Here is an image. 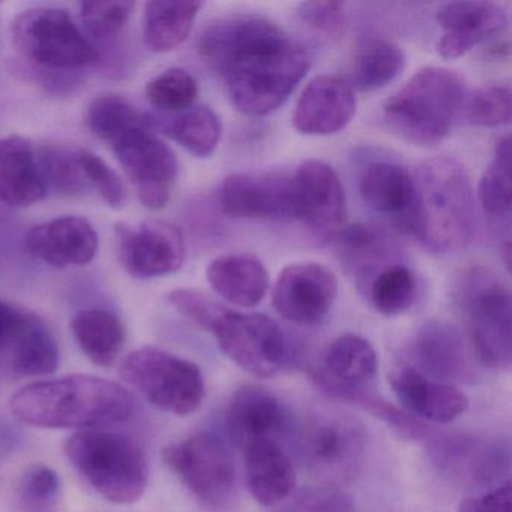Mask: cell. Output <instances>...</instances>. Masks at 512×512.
I'll list each match as a JSON object with an SVG mask.
<instances>
[{"label": "cell", "instance_id": "obj_1", "mask_svg": "<svg viewBox=\"0 0 512 512\" xmlns=\"http://www.w3.org/2000/svg\"><path fill=\"white\" fill-rule=\"evenodd\" d=\"M199 53L226 86L238 112L265 116L277 110L310 70L311 58L271 20L233 16L212 23Z\"/></svg>", "mask_w": 512, "mask_h": 512}, {"label": "cell", "instance_id": "obj_2", "mask_svg": "<svg viewBox=\"0 0 512 512\" xmlns=\"http://www.w3.org/2000/svg\"><path fill=\"white\" fill-rule=\"evenodd\" d=\"M133 395L112 380L88 374L26 385L11 398V412L43 428H92L122 424L133 415Z\"/></svg>", "mask_w": 512, "mask_h": 512}, {"label": "cell", "instance_id": "obj_3", "mask_svg": "<svg viewBox=\"0 0 512 512\" xmlns=\"http://www.w3.org/2000/svg\"><path fill=\"white\" fill-rule=\"evenodd\" d=\"M169 301L182 316L214 334L221 352L247 373L268 379L286 364L289 343L271 317L229 310L188 289L170 293Z\"/></svg>", "mask_w": 512, "mask_h": 512}, {"label": "cell", "instance_id": "obj_4", "mask_svg": "<svg viewBox=\"0 0 512 512\" xmlns=\"http://www.w3.org/2000/svg\"><path fill=\"white\" fill-rule=\"evenodd\" d=\"M413 230L437 254L467 248L476 233L475 197L464 167L454 158L425 161L415 178Z\"/></svg>", "mask_w": 512, "mask_h": 512}, {"label": "cell", "instance_id": "obj_5", "mask_svg": "<svg viewBox=\"0 0 512 512\" xmlns=\"http://www.w3.org/2000/svg\"><path fill=\"white\" fill-rule=\"evenodd\" d=\"M466 82L457 71L427 67L386 101L383 116L397 136L416 146H436L466 109Z\"/></svg>", "mask_w": 512, "mask_h": 512}, {"label": "cell", "instance_id": "obj_6", "mask_svg": "<svg viewBox=\"0 0 512 512\" xmlns=\"http://www.w3.org/2000/svg\"><path fill=\"white\" fill-rule=\"evenodd\" d=\"M65 452L89 485L109 502L130 505L145 493L148 461L142 448L125 434L79 431L68 439Z\"/></svg>", "mask_w": 512, "mask_h": 512}, {"label": "cell", "instance_id": "obj_7", "mask_svg": "<svg viewBox=\"0 0 512 512\" xmlns=\"http://www.w3.org/2000/svg\"><path fill=\"white\" fill-rule=\"evenodd\" d=\"M457 301L478 361L493 370H508L512 362V298L505 281L484 266L467 269L458 280Z\"/></svg>", "mask_w": 512, "mask_h": 512}, {"label": "cell", "instance_id": "obj_8", "mask_svg": "<svg viewBox=\"0 0 512 512\" xmlns=\"http://www.w3.org/2000/svg\"><path fill=\"white\" fill-rule=\"evenodd\" d=\"M121 376L154 406L175 415H191L205 398L202 370L157 347L130 353L122 364Z\"/></svg>", "mask_w": 512, "mask_h": 512}, {"label": "cell", "instance_id": "obj_9", "mask_svg": "<svg viewBox=\"0 0 512 512\" xmlns=\"http://www.w3.org/2000/svg\"><path fill=\"white\" fill-rule=\"evenodd\" d=\"M301 454L305 466L326 485L346 484L358 475L364 460V425L340 410H319L302 427Z\"/></svg>", "mask_w": 512, "mask_h": 512}, {"label": "cell", "instance_id": "obj_10", "mask_svg": "<svg viewBox=\"0 0 512 512\" xmlns=\"http://www.w3.org/2000/svg\"><path fill=\"white\" fill-rule=\"evenodd\" d=\"M13 40L23 58L53 71L80 70L100 59L68 11L35 8L17 17Z\"/></svg>", "mask_w": 512, "mask_h": 512}, {"label": "cell", "instance_id": "obj_11", "mask_svg": "<svg viewBox=\"0 0 512 512\" xmlns=\"http://www.w3.org/2000/svg\"><path fill=\"white\" fill-rule=\"evenodd\" d=\"M163 460L205 508L224 511L235 499V461L214 434H194L172 443L164 448Z\"/></svg>", "mask_w": 512, "mask_h": 512}, {"label": "cell", "instance_id": "obj_12", "mask_svg": "<svg viewBox=\"0 0 512 512\" xmlns=\"http://www.w3.org/2000/svg\"><path fill=\"white\" fill-rule=\"evenodd\" d=\"M110 145L143 206L164 208L172 197L179 164L173 149L154 133L152 122L125 131Z\"/></svg>", "mask_w": 512, "mask_h": 512}, {"label": "cell", "instance_id": "obj_13", "mask_svg": "<svg viewBox=\"0 0 512 512\" xmlns=\"http://www.w3.org/2000/svg\"><path fill=\"white\" fill-rule=\"evenodd\" d=\"M115 239L119 262L133 277H164L184 263V236L166 221L116 224Z\"/></svg>", "mask_w": 512, "mask_h": 512}, {"label": "cell", "instance_id": "obj_14", "mask_svg": "<svg viewBox=\"0 0 512 512\" xmlns=\"http://www.w3.org/2000/svg\"><path fill=\"white\" fill-rule=\"evenodd\" d=\"M338 281L320 263H296L283 269L272 290L275 310L283 319L302 326L323 322L335 298Z\"/></svg>", "mask_w": 512, "mask_h": 512}, {"label": "cell", "instance_id": "obj_15", "mask_svg": "<svg viewBox=\"0 0 512 512\" xmlns=\"http://www.w3.org/2000/svg\"><path fill=\"white\" fill-rule=\"evenodd\" d=\"M293 182L296 218L320 241L337 238L346 217V194L335 170L323 161H305Z\"/></svg>", "mask_w": 512, "mask_h": 512}, {"label": "cell", "instance_id": "obj_16", "mask_svg": "<svg viewBox=\"0 0 512 512\" xmlns=\"http://www.w3.org/2000/svg\"><path fill=\"white\" fill-rule=\"evenodd\" d=\"M220 206L224 214L242 220L296 218L293 178L283 175L233 173L221 184Z\"/></svg>", "mask_w": 512, "mask_h": 512}, {"label": "cell", "instance_id": "obj_17", "mask_svg": "<svg viewBox=\"0 0 512 512\" xmlns=\"http://www.w3.org/2000/svg\"><path fill=\"white\" fill-rule=\"evenodd\" d=\"M410 367L437 382L454 385L472 379L473 368L463 335L443 320L425 322L410 344Z\"/></svg>", "mask_w": 512, "mask_h": 512}, {"label": "cell", "instance_id": "obj_18", "mask_svg": "<svg viewBox=\"0 0 512 512\" xmlns=\"http://www.w3.org/2000/svg\"><path fill=\"white\" fill-rule=\"evenodd\" d=\"M437 23L442 29L437 52L443 59H457L502 34L508 26V14L494 2H452L440 8Z\"/></svg>", "mask_w": 512, "mask_h": 512}, {"label": "cell", "instance_id": "obj_19", "mask_svg": "<svg viewBox=\"0 0 512 512\" xmlns=\"http://www.w3.org/2000/svg\"><path fill=\"white\" fill-rule=\"evenodd\" d=\"M355 112L353 86L340 77L320 76L302 92L292 122L305 136H331L343 130Z\"/></svg>", "mask_w": 512, "mask_h": 512}, {"label": "cell", "instance_id": "obj_20", "mask_svg": "<svg viewBox=\"0 0 512 512\" xmlns=\"http://www.w3.org/2000/svg\"><path fill=\"white\" fill-rule=\"evenodd\" d=\"M25 245L35 259L65 269L92 262L98 253V236L85 218L59 217L31 229Z\"/></svg>", "mask_w": 512, "mask_h": 512}, {"label": "cell", "instance_id": "obj_21", "mask_svg": "<svg viewBox=\"0 0 512 512\" xmlns=\"http://www.w3.org/2000/svg\"><path fill=\"white\" fill-rule=\"evenodd\" d=\"M227 428L235 445L244 451L256 443L278 442L289 428V415L268 389L245 386L230 401Z\"/></svg>", "mask_w": 512, "mask_h": 512}, {"label": "cell", "instance_id": "obj_22", "mask_svg": "<svg viewBox=\"0 0 512 512\" xmlns=\"http://www.w3.org/2000/svg\"><path fill=\"white\" fill-rule=\"evenodd\" d=\"M389 382L409 413L436 424L455 421L469 407V398L460 388L430 379L410 365L397 368Z\"/></svg>", "mask_w": 512, "mask_h": 512}, {"label": "cell", "instance_id": "obj_23", "mask_svg": "<svg viewBox=\"0 0 512 512\" xmlns=\"http://www.w3.org/2000/svg\"><path fill=\"white\" fill-rule=\"evenodd\" d=\"M377 373V355L370 341L361 335L335 338L323 356V365L313 377L323 389L340 397L347 391L367 389Z\"/></svg>", "mask_w": 512, "mask_h": 512}, {"label": "cell", "instance_id": "obj_24", "mask_svg": "<svg viewBox=\"0 0 512 512\" xmlns=\"http://www.w3.org/2000/svg\"><path fill=\"white\" fill-rule=\"evenodd\" d=\"M47 194V182L34 145L23 137L0 140V202L25 208Z\"/></svg>", "mask_w": 512, "mask_h": 512}, {"label": "cell", "instance_id": "obj_25", "mask_svg": "<svg viewBox=\"0 0 512 512\" xmlns=\"http://www.w3.org/2000/svg\"><path fill=\"white\" fill-rule=\"evenodd\" d=\"M362 199L377 214L395 217L412 232L415 220V179L406 167L380 161L370 164L359 181Z\"/></svg>", "mask_w": 512, "mask_h": 512}, {"label": "cell", "instance_id": "obj_26", "mask_svg": "<svg viewBox=\"0 0 512 512\" xmlns=\"http://www.w3.org/2000/svg\"><path fill=\"white\" fill-rule=\"evenodd\" d=\"M245 472L251 496L263 506H275L296 487V473L280 442H262L244 451Z\"/></svg>", "mask_w": 512, "mask_h": 512}, {"label": "cell", "instance_id": "obj_27", "mask_svg": "<svg viewBox=\"0 0 512 512\" xmlns=\"http://www.w3.org/2000/svg\"><path fill=\"white\" fill-rule=\"evenodd\" d=\"M206 278L221 298L242 308L259 305L269 289L265 265L250 254L217 257L209 263Z\"/></svg>", "mask_w": 512, "mask_h": 512}, {"label": "cell", "instance_id": "obj_28", "mask_svg": "<svg viewBox=\"0 0 512 512\" xmlns=\"http://www.w3.org/2000/svg\"><path fill=\"white\" fill-rule=\"evenodd\" d=\"M59 367V347L49 326L31 313L22 322L8 347L5 371L17 376H46Z\"/></svg>", "mask_w": 512, "mask_h": 512}, {"label": "cell", "instance_id": "obj_29", "mask_svg": "<svg viewBox=\"0 0 512 512\" xmlns=\"http://www.w3.org/2000/svg\"><path fill=\"white\" fill-rule=\"evenodd\" d=\"M71 331L83 353L100 367H110L124 347V323L112 311H80L71 320Z\"/></svg>", "mask_w": 512, "mask_h": 512}, {"label": "cell", "instance_id": "obj_30", "mask_svg": "<svg viewBox=\"0 0 512 512\" xmlns=\"http://www.w3.org/2000/svg\"><path fill=\"white\" fill-rule=\"evenodd\" d=\"M202 2H149L145 7L143 32L149 49L169 53L190 37L194 20L202 10Z\"/></svg>", "mask_w": 512, "mask_h": 512}, {"label": "cell", "instance_id": "obj_31", "mask_svg": "<svg viewBox=\"0 0 512 512\" xmlns=\"http://www.w3.org/2000/svg\"><path fill=\"white\" fill-rule=\"evenodd\" d=\"M433 451L440 469L472 482H490L499 464L496 455L472 437H445L437 440Z\"/></svg>", "mask_w": 512, "mask_h": 512}, {"label": "cell", "instance_id": "obj_32", "mask_svg": "<svg viewBox=\"0 0 512 512\" xmlns=\"http://www.w3.org/2000/svg\"><path fill=\"white\" fill-rule=\"evenodd\" d=\"M406 67V56L389 41L374 40L362 47L355 59L353 86L362 92H373L394 82Z\"/></svg>", "mask_w": 512, "mask_h": 512}, {"label": "cell", "instance_id": "obj_33", "mask_svg": "<svg viewBox=\"0 0 512 512\" xmlns=\"http://www.w3.org/2000/svg\"><path fill=\"white\" fill-rule=\"evenodd\" d=\"M368 299L377 313L397 317L415 304L418 284L415 275L403 263L380 269L367 286Z\"/></svg>", "mask_w": 512, "mask_h": 512}, {"label": "cell", "instance_id": "obj_34", "mask_svg": "<svg viewBox=\"0 0 512 512\" xmlns=\"http://www.w3.org/2000/svg\"><path fill=\"white\" fill-rule=\"evenodd\" d=\"M512 146L511 137L497 142L493 161L479 182L478 197L488 217L503 220L511 214L512 202Z\"/></svg>", "mask_w": 512, "mask_h": 512}, {"label": "cell", "instance_id": "obj_35", "mask_svg": "<svg viewBox=\"0 0 512 512\" xmlns=\"http://www.w3.org/2000/svg\"><path fill=\"white\" fill-rule=\"evenodd\" d=\"M169 134L194 157L209 158L220 143V118L209 107H196L175 119Z\"/></svg>", "mask_w": 512, "mask_h": 512}, {"label": "cell", "instance_id": "obj_36", "mask_svg": "<svg viewBox=\"0 0 512 512\" xmlns=\"http://www.w3.org/2000/svg\"><path fill=\"white\" fill-rule=\"evenodd\" d=\"M86 119L92 133L109 143L125 131L148 121L145 115L118 95L95 98L89 106Z\"/></svg>", "mask_w": 512, "mask_h": 512}, {"label": "cell", "instance_id": "obj_37", "mask_svg": "<svg viewBox=\"0 0 512 512\" xmlns=\"http://www.w3.org/2000/svg\"><path fill=\"white\" fill-rule=\"evenodd\" d=\"M337 238L344 259L353 268H358L356 272L362 278L364 275L373 274L374 271L379 272L377 262L385 259V253H389L385 239L376 230L364 224H353L341 229Z\"/></svg>", "mask_w": 512, "mask_h": 512}, {"label": "cell", "instance_id": "obj_38", "mask_svg": "<svg viewBox=\"0 0 512 512\" xmlns=\"http://www.w3.org/2000/svg\"><path fill=\"white\" fill-rule=\"evenodd\" d=\"M146 95L155 109L182 112L196 101L199 85L188 71L170 68L149 82Z\"/></svg>", "mask_w": 512, "mask_h": 512}, {"label": "cell", "instance_id": "obj_39", "mask_svg": "<svg viewBox=\"0 0 512 512\" xmlns=\"http://www.w3.org/2000/svg\"><path fill=\"white\" fill-rule=\"evenodd\" d=\"M61 481L58 473L46 466H35L23 475L17 491L20 512H55Z\"/></svg>", "mask_w": 512, "mask_h": 512}, {"label": "cell", "instance_id": "obj_40", "mask_svg": "<svg viewBox=\"0 0 512 512\" xmlns=\"http://www.w3.org/2000/svg\"><path fill=\"white\" fill-rule=\"evenodd\" d=\"M467 118L476 127H500L511 122L512 94L509 86L488 85L467 100Z\"/></svg>", "mask_w": 512, "mask_h": 512}, {"label": "cell", "instance_id": "obj_41", "mask_svg": "<svg viewBox=\"0 0 512 512\" xmlns=\"http://www.w3.org/2000/svg\"><path fill=\"white\" fill-rule=\"evenodd\" d=\"M41 169L47 184L62 193L76 194L86 188V179L80 167L77 151L64 148H46L41 154Z\"/></svg>", "mask_w": 512, "mask_h": 512}, {"label": "cell", "instance_id": "obj_42", "mask_svg": "<svg viewBox=\"0 0 512 512\" xmlns=\"http://www.w3.org/2000/svg\"><path fill=\"white\" fill-rule=\"evenodd\" d=\"M136 5L133 2H83L80 17L94 37L106 40L115 37L127 25Z\"/></svg>", "mask_w": 512, "mask_h": 512}, {"label": "cell", "instance_id": "obj_43", "mask_svg": "<svg viewBox=\"0 0 512 512\" xmlns=\"http://www.w3.org/2000/svg\"><path fill=\"white\" fill-rule=\"evenodd\" d=\"M77 157H79L86 184L92 185L110 208L121 209L127 194L118 173L110 169L106 161L91 152L77 151Z\"/></svg>", "mask_w": 512, "mask_h": 512}, {"label": "cell", "instance_id": "obj_44", "mask_svg": "<svg viewBox=\"0 0 512 512\" xmlns=\"http://www.w3.org/2000/svg\"><path fill=\"white\" fill-rule=\"evenodd\" d=\"M296 14L305 25L328 37L343 34L346 7L341 2H302L296 8Z\"/></svg>", "mask_w": 512, "mask_h": 512}, {"label": "cell", "instance_id": "obj_45", "mask_svg": "<svg viewBox=\"0 0 512 512\" xmlns=\"http://www.w3.org/2000/svg\"><path fill=\"white\" fill-rule=\"evenodd\" d=\"M299 505L304 512H359L353 497L334 485L305 491Z\"/></svg>", "mask_w": 512, "mask_h": 512}, {"label": "cell", "instance_id": "obj_46", "mask_svg": "<svg viewBox=\"0 0 512 512\" xmlns=\"http://www.w3.org/2000/svg\"><path fill=\"white\" fill-rule=\"evenodd\" d=\"M458 512H512L511 481L502 482L484 496L463 500Z\"/></svg>", "mask_w": 512, "mask_h": 512}, {"label": "cell", "instance_id": "obj_47", "mask_svg": "<svg viewBox=\"0 0 512 512\" xmlns=\"http://www.w3.org/2000/svg\"><path fill=\"white\" fill-rule=\"evenodd\" d=\"M23 313L25 311L17 310V308L0 301V370L5 371L8 347L22 322Z\"/></svg>", "mask_w": 512, "mask_h": 512}]
</instances>
